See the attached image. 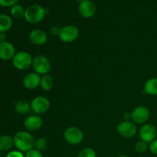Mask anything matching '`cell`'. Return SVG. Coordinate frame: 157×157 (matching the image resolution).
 Instances as JSON below:
<instances>
[{
	"mask_svg": "<svg viewBox=\"0 0 157 157\" xmlns=\"http://www.w3.org/2000/svg\"><path fill=\"white\" fill-rule=\"evenodd\" d=\"M14 145L22 153H27L35 147V140L29 132L19 131L13 137Z\"/></svg>",
	"mask_w": 157,
	"mask_h": 157,
	"instance_id": "obj_1",
	"label": "cell"
},
{
	"mask_svg": "<svg viewBox=\"0 0 157 157\" xmlns=\"http://www.w3.org/2000/svg\"><path fill=\"white\" fill-rule=\"evenodd\" d=\"M46 11L44 7L40 5L34 4L26 8L24 18L25 21L30 24H37L44 19Z\"/></svg>",
	"mask_w": 157,
	"mask_h": 157,
	"instance_id": "obj_2",
	"label": "cell"
},
{
	"mask_svg": "<svg viewBox=\"0 0 157 157\" xmlns=\"http://www.w3.org/2000/svg\"><path fill=\"white\" fill-rule=\"evenodd\" d=\"M12 62L15 68L25 71L32 66L33 58L29 52H19L15 54L12 59Z\"/></svg>",
	"mask_w": 157,
	"mask_h": 157,
	"instance_id": "obj_3",
	"label": "cell"
},
{
	"mask_svg": "<svg viewBox=\"0 0 157 157\" xmlns=\"http://www.w3.org/2000/svg\"><path fill=\"white\" fill-rule=\"evenodd\" d=\"M51 62L47 57L44 55H38L33 58L32 67L35 73L39 75H44L48 74L51 70Z\"/></svg>",
	"mask_w": 157,
	"mask_h": 157,
	"instance_id": "obj_4",
	"label": "cell"
},
{
	"mask_svg": "<svg viewBox=\"0 0 157 157\" xmlns=\"http://www.w3.org/2000/svg\"><path fill=\"white\" fill-rule=\"evenodd\" d=\"M64 138L66 142L71 145H78L84 140V133L78 127H70L64 131Z\"/></svg>",
	"mask_w": 157,
	"mask_h": 157,
	"instance_id": "obj_5",
	"label": "cell"
},
{
	"mask_svg": "<svg viewBox=\"0 0 157 157\" xmlns=\"http://www.w3.org/2000/svg\"><path fill=\"white\" fill-rule=\"evenodd\" d=\"M79 36V29L72 25L61 28L58 38L64 43H71L75 41Z\"/></svg>",
	"mask_w": 157,
	"mask_h": 157,
	"instance_id": "obj_6",
	"label": "cell"
},
{
	"mask_svg": "<svg viewBox=\"0 0 157 157\" xmlns=\"http://www.w3.org/2000/svg\"><path fill=\"white\" fill-rule=\"evenodd\" d=\"M50 101L43 96L36 97L31 102L32 110L37 115L42 114L47 112L50 108Z\"/></svg>",
	"mask_w": 157,
	"mask_h": 157,
	"instance_id": "obj_7",
	"label": "cell"
},
{
	"mask_svg": "<svg viewBox=\"0 0 157 157\" xmlns=\"http://www.w3.org/2000/svg\"><path fill=\"white\" fill-rule=\"evenodd\" d=\"M117 133L124 138H131L136 133V126L133 121H122L117 127Z\"/></svg>",
	"mask_w": 157,
	"mask_h": 157,
	"instance_id": "obj_8",
	"label": "cell"
},
{
	"mask_svg": "<svg viewBox=\"0 0 157 157\" xmlns=\"http://www.w3.org/2000/svg\"><path fill=\"white\" fill-rule=\"evenodd\" d=\"M157 130L156 127L151 124H145L142 126L139 131V136L141 140L147 144H150L156 140Z\"/></svg>",
	"mask_w": 157,
	"mask_h": 157,
	"instance_id": "obj_9",
	"label": "cell"
},
{
	"mask_svg": "<svg viewBox=\"0 0 157 157\" xmlns=\"http://www.w3.org/2000/svg\"><path fill=\"white\" fill-rule=\"evenodd\" d=\"M150 118V110L144 106H139L132 111V121L135 124H145Z\"/></svg>",
	"mask_w": 157,
	"mask_h": 157,
	"instance_id": "obj_10",
	"label": "cell"
},
{
	"mask_svg": "<svg viewBox=\"0 0 157 157\" xmlns=\"http://www.w3.org/2000/svg\"><path fill=\"white\" fill-rule=\"evenodd\" d=\"M78 12L84 18H90L96 13V6L91 0H84L79 3Z\"/></svg>",
	"mask_w": 157,
	"mask_h": 157,
	"instance_id": "obj_11",
	"label": "cell"
},
{
	"mask_svg": "<svg viewBox=\"0 0 157 157\" xmlns=\"http://www.w3.org/2000/svg\"><path fill=\"white\" fill-rule=\"evenodd\" d=\"M15 52V48L12 43L9 41H0V60L9 61L13 58Z\"/></svg>",
	"mask_w": 157,
	"mask_h": 157,
	"instance_id": "obj_12",
	"label": "cell"
},
{
	"mask_svg": "<svg viewBox=\"0 0 157 157\" xmlns=\"http://www.w3.org/2000/svg\"><path fill=\"white\" fill-rule=\"evenodd\" d=\"M43 125V120L37 114L27 117L24 121V127L28 131H36L40 130Z\"/></svg>",
	"mask_w": 157,
	"mask_h": 157,
	"instance_id": "obj_13",
	"label": "cell"
},
{
	"mask_svg": "<svg viewBox=\"0 0 157 157\" xmlns=\"http://www.w3.org/2000/svg\"><path fill=\"white\" fill-rule=\"evenodd\" d=\"M41 77L35 72L27 74L23 78V85L29 90H34L40 86Z\"/></svg>",
	"mask_w": 157,
	"mask_h": 157,
	"instance_id": "obj_14",
	"label": "cell"
},
{
	"mask_svg": "<svg viewBox=\"0 0 157 157\" xmlns=\"http://www.w3.org/2000/svg\"><path fill=\"white\" fill-rule=\"evenodd\" d=\"M48 35L41 29H35L29 34V40L35 45H43L48 41Z\"/></svg>",
	"mask_w": 157,
	"mask_h": 157,
	"instance_id": "obj_15",
	"label": "cell"
},
{
	"mask_svg": "<svg viewBox=\"0 0 157 157\" xmlns=\"http://www.w3.org/2000/svg\"><path fill=\"white\" fill-rule=\"evenodd\" d=\"M32 110L31 104L25 100H19L15 104V111L19 115H26Z\"/></svg>",
	"mask_w": 157,
	"mask_h": 157,
	"instance_id": "obj_16",
	"label": "cell"
},
{
	"mask_svg": "<svg viewBox=\"0 0 157 157\" xmlns=\"http://www.w3.org/2000/svg\"><path fill=\"white\" fill-rule=\"evenodd\" d=\"M13 25L12 18L6 14H0V33H6Z\"/></svg>",
	"mask_w": 157,
	"mask_h": 157,
	"instance_id": "obj_17",
	"label": "cell"
},
{
	"mask_svg": "<svg viewBox=\"0 0 157 157\" xmlns=\"http://www.w3.org/2000/svg\"><path fill=\"white\" fill-rule=\"evenodd\" d=\"M14 145V140L9 135H2L0 136V151L6 152L12 149Z\"/></svg>",
	"mask_w": 157,
	"mask_h": 157,
	"instance_id": "obj_18",
	"label": "cell"
},
{
	"mask_svg": "<svg viewBox=\"0 0 157 157\" xmlns=\"http://www.w3.org/2000/svg\"><path fill=\"white\" fill-rule=\"evenodd\" d=\"M144 91L151 96L157 95V78H150L144 85Z\"/></svg>",
	"mask_w": 157,
	"mask_h": 157,
	"instance_id": "obj_19",
	"label": "cell"
},
{
	"mask_svg": "<svg viewBox=\"0 0 157 157\" xmlns=\"http://www.w3.org/2000/svg\"><path fill=\"white\" fill-rule=\"evenodd\" d=\"M54 86V79L49 74L42 75L41 78V83H40V87L43 90H50Z\"/></svg>",
	"mask_w": 157,
	"mask_h": 157,
	"instance_id": "obj_20",
	"label": "cell"
},
{
	"mask_svg": "<svg viewBox=\"0 0 157 157\" xmlns=\"http://www.w3.org/2000/svg\"><path fill=\"white\" fill-rule=\"evenodd\" d=\"M25 10L24 8L21 6V5L16 4L11 7L10 13L13 18H21V17L24 16L25 15Z\"/></svg>",
	"mask_w": 157,
	"mask_h": 157,
	"instance_id": "obj_21",
	"label": "cell"
},
{
	"mask_svg": "<svg viewBox=\"0 0 157 157\" xmlns=\"http://www.w3.org/2000/svg\"><path fill=\"white\" fill-rule=\"evenodd\" d=\"M78 157H97V153L94 150L90 147H86L81 150Z\"/></svg>",
	"mask_w": 157,
	"mask_h": 157,
	"instance_id": "obj_22",
	"label": "cell"
},
{
	"mask_svg": "<svg viewBox=\"0 0 157 157\" xmlns=\"http://www.w3.org/2000/svg\"><path fill=\"white\" fill-rule=\"evenodd\" d=\"M48 146V142L46 140L45 138L44 137H40L38 138V139L35 140V147L36 150H44V149L47 147Z\"/></svg>",
	"mask_w": 157,
	"mask_h": 157,
	"instance_id": "obj_23",
	"label": "cell"
},
{
	"mask_svg": "<svg viewBox=\"0 0 157 157\" xmlns=\"http://www.w3.org/2000/svg\"><path fill=\"white\" fill-rule=\"evenodd\" d=\"M148 147H149L148 145H147V143L144 142V141L143 140H140L139 141V142L136 143V146H135V150H136V151L137 152V153H144L147 151Z\"/></svg>",
	"mask_w": 157,
	"mask_h": 157,
	"instance_id": "obj_24",
	"label": "cell"
},
{
	"mask_svg": "<svg viewBox=\"0 0 157 157\" xmlns=\"http://www.w3.org/2000/svg\"><path fill=\"white\" fill-rule=\"evenodd\" d=\"M19 0H0V6L3 7H12L18 4Z\"/></svg>",
	"mask_w": 157,
	"mask_h": 157,
	"instance_id": "obj_25",
	"label": "cell"
},
{
	"mask_svg": "<svg viewBox=\"0 0 157 157\" xmlns=\"http://www.w3.org/2000/svg\"><path fill=\"white\" fill-rule=\"evenodd\" d=\"M25 157H44L41 151L36 150V149H32L30 151L25 153Z\"/></svg>",
	"mask_w": 157,
	"mask_h": 157,
	"instance_id": "obj_26",
	"label": "cell"
},
{
	"mask_svg": "<svg viewBox=\"0 0 157 157\" xmlns=\"http://www.w3.org/2000/svg\"><path fill=\"white\" fill-rule=\"evenodd\" d=\"M6 157H25V155L19 150H12L9 152Z\"/></svg>",
	"mask_w": 157,
	"mask_h": 157,
	"instance_id": "obj_27",
	"label": "cell"
},
{
	"mask_svg": "<svg viewBox=\"0 0 157 157\" xmlns=\"http://www.w3.org/2000/svg\"><path fill=\"white\" fill-rule=\"evenodd\" d=\"M149 149L153 154L157 156V139L152 141L149 145Z\"/></svg>",
	"mask_w": 157,
	"mask_h": 157,
	"instance_id": "obj_28",
	"label": "cell"
},
{
	"mask_svg": "<svg viewBox=\"0 0 157 157\" xmlns=\"http://www.w3.org/2000/svg\"><path fill=\"white\" fill-rule=\"evenodd\" d=\"M60 31H61V29H59L58 26H52L50 29V33L55 36H59Z\"/></svg>",
	"mask_w": 157,
	"mask_h": 157,
	"instance_id": "obj_29",
	"label": "cell"
},
{
	"mask_svg": "<svg viewBox=\"0 0 157 157\" xmlns=\"http://www.w3.org/2000/svg\"><path fill=\"white\" fill-rule=\"evenodd\" d=\"M124 121H132V113L130 112H126L124 113Z\"/></svg>",
	"mask_w": 157,
	"mask_h": 157,
	"instance_id": "obj_30",
	"label": "cell"
},
{
	"mask_svg": "<svg viewBox=\"0 0 157 157\" xmlns=\"http://www.w3.org/2000/svg\"><path fill=\"white\" fill-rule=\"evenodd\" d=\"M6 41V33H0V41Z\"/></svg>",
	"mask_w": 157,
	"mask_h": 157,
	"instance_id": "obj_31",
	"label": "cell"
},
{
	"mask_svg": "<svg viewBox=\"0 0 157 157\" xmlns=\"http://www.w3.org/2000/svg\"><path fill=\"white\" fill-rule=\"evenodd\" d=\"M119 157H129V156H127V155H121V156H120Z\"/></svg>",
	"mask_w": 157,
	"mask_h": 157,
	"instance_id": "obj_32",
	"label": "cell"
},
{
	"mask_svg": "<svg viewBox=\"0 0 157 157\" xmlns=\"http://www.w3.org/2000/svg\"><path fill=\"white\" fill-rule=\"evenodd\" d=\"M75 1H77V2H83L84 1V0H75Z\"/></svg>",
	"mask_w": 157,
	"mask_h": 157,
	"instance_id": "obj_33",
	"label": "cell"
},
{
	"mask_svg": "<svg viewBox=\"0 0 157 157\" xmlns=\"http://www.w3.org/2000/svg\"><path fill=\"white\" fill-rule=\"evenodd\" d=\"M156 114H157V112H156Z\"/></svg>",
	"mask_w": 157,
	"mask_h": 157,
	"instance_id": "obj_34",
	"label": "cell"
}]
</instances>
